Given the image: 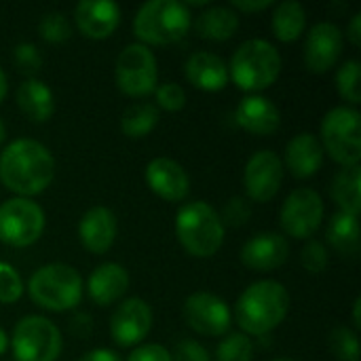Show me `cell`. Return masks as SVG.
Returning a JSON list of instances; mask_svg holds the SVG:
<instances>
[{
	"instance_id": "ee69618b",
	"label": "cell",
	"mask_w": 361,
	"mask_h": 361,
	"mask_svg": "<svg viewBox=\"0 0 361 361\" xmlns=\"http://www.w3.org/2000/svg\"><path fill=\"white\" fill-rule=\"evenodd\" d=\"M347 38L351 40L353 47H361V13H355L349 21L347 27Z\"/></svg>"
},
{
	"instance_id": "5b68a950",
	"label": "cell",
	"mask_w": 361,
	"mask_h": 361,
	"mask_svg": "<svg viewBox=\"0 0 361 361\" xmlns=\"http://www.w3.org/2000/svg\"><path fill=\"white\" fill-rule=\"evenodd\" d=\"M80 273L63 262H51L34 271L27 281V294L40 309L63 313L74 309L82 298Z\"/></svg>"
},
{
	"instance_id": "d590c367",
	"label": "cell",
	"mask_w": 361,
	"mask_h": 361,
	"mask_svg": "<svg viewBox=\"0 0 361 361\" xmlns=\"http://www.w3.org/2000/svg\"><path fill=\"white\" fill-rule=\"evenodd\" d=\"M23 296V281L19 273L0 260V302L2 305H13Z\"/></svg>"
},
{
	"instance_id": "c3c4849f",
	"label": "cell",
	"mask_w": 361,
	"mask_h": 361,
	"mask_svg": "<svg viewBox=\"0 0 361 361\" xmlns=\"http://www.w3.org/2000/svg\"><path fill=\"white\" fill-rule=\"evenodd\" d=\"M4 140H6V125H4V121L0 118V146L4 144Z\"/></svg>"
},
{
	"instance_id": "9a60e30c",
	"label": "cell",
	"mask_w": 361,
	"mask_h": 361,
	"mask_svg": "<svg viewBox=\"0 0 361 361\" xmlns=\"http://www.w3.org/2000/svg\"><path fill=\"white\" fill-rule=\"evenodd\" d=\"M343 30L332 21L315 23L305 40V63L311 72L324 74L334 68L343 55Z\"/></svg>"
},
{
	"instance_id": "6da1fadb",
	"label": "cell",
	"mask_w": 361,
	"mask_h": 361,
	"mask_svg": "<svg viewBox=\"0 0 361 361\" xmlns=\"http://www.w3.org/2000/svg\"><path fill=\"white\" fill-rule=\"evenodd\" d=\"M55 178L51 150L36 140H15L0 152V182L17 197L30 199L44 192Z\"/></svg>"
},
{
	"instance_id": "e575fe53",
	"label": "cell",
	"mask_w": 361,
	"mask_h": 361,
	"mask_svg": "<svg viewBox=\"0 0 361 361\" xmlns=\"http://www.w3.org/2000/svg\"><path fill=\"white\" fill-rule=\"evenodd\" d=\"M13 59L17 70L27 78H34V74L42 68V53L32 42H19L13 51Z\"/></svg>"
},
{
	"instance_id": "d4e9b609",
	"label": "cell",
	"mask_w": 361,
	"mask_h": 361,
	"mask_svg": "<svg viewBox=\"0 0 361 361\" xmlns=\"http://www.w3.org/2000/svg\"><path fill=\"white\" fill-rule=\"evenodd\" d=\"M195 30L205 40L224 42L239 30V13L231 6H207L195 19Z\"/></svg>"
},
{
	"instance_id": "3957f363",
	"label": "cell",
	"mask_w": 361,
	"mask_h": 361,
	"mask_svg": "<svg viewBox=\"0 0 361 361\" xmlns=\"http://www.w3.org/2000/svg\"><path fill=\"white\" fill-rule=\"evenodd\" d=\"M192 25L188 4L180 0H148L133 19V34L142 44H173L180 42Z\"/></svg>"
},
{
	"instance_id": "4316f807",
	"label": "cell",
	"mask_w": 361,
	"mask_h": 361,
	"mask_svg": "<svg viewBox=\"0 0 361 361\" xmlns=\"http://www.w3.org/2000/svg\"><path fill=\"white\" fill-rule=\"evenodd\" d=\"M332 199L341 212L360 216L361 209V169L360 165L343 167L332 180Z\"/></svg>"
},
{
	"instance_id": "b9f144b4",
	"label": "cell",
	"mask_w": 361,
	"mask_h": 361,
	"mask_svg": "<svg viewBox=\"0 0 361 361\" xmlns=\"http://www.w3.org/2000/svg\"><path fill=\"white\" fill-rule=\"evenodd\" d=\"M273 6V0H233L231 8L233 11H243V13H258Z\"/></svg>"
},
{
	"instance_id": "f546056e",
	"label": "cell",
	"mask_w": 361,
	"mask_h": 361,
	"mask_svg": "<svg viewBox=\"0 0 361 361\" xmlns=\"http://www.w3.org/2000/svg\"><path fill=\"white\" fill-rule=\"evenodd\" d=\"M361 63L357 59H349L345 61L338 72H336V89L341 93V97L353 106H357L361 102Z\"/></svg>"
},
{
	"instance_id": "d6a6232c",
	"label": "cell",
	"mask_w": 361,
	"mask_h": 361,
	"mask_svg": "<svg viewBox=\"0 0 361 361\" xmlns=\"http://www.w3.org/2000/svg\"><path fill=\"white\" fill-rule=\"evenodd\" d=\"M38 34L47 42L59 44V42H66L72 36V23H70V19L61 11H51V13L40 17Z\"/></svg>"
},
{
	"instance_id": "ac0fdd59",
	"label": "cell",
	"mask_w": 361,
	"mask_h": 361,
	"mask_svg": "<svg viewBox=\"0 0 361 361\" xmlns=\"http://www.w3.org/2000/svg\"><path fill=\"white\" fill-rule=\"evenodd\" d=\"M74 23L87 38H108L121 23V6L112 0H82L74 8Z\"/></svg>"
},
{
	"instance_id": "277c9868",
	"label": "cell",
	"mask_w": 361,
	"mask_h": 361,
	"mask_svg": "<svg viewBox=\"0 0 361 361\" xmlns=\"http://www.w3.org/2000/svg\"><path fill=\"white\" fill-rule=\"evenodd\" d=\"M281 74V55L277 47L264 38L245 40L228 63V78L250 93H258L275 85Z\"/></svg>"
},
{
	"instance_id": "83f0119b",
	"label": "cell",
	"mask_w": 361,
	"mask_h": 361,
	"mask_svg": "<svg viewBox=\"0 0 361 361\" xmlns=\"http://www.w3.org/2000/svg\"><path fill=\"white\" fill-rule=\"evenodd\" d=\"M326 237L341 256H355L360 252V216H351L345 212L334 214L328 224Z\"/></svg>"
},
{
	"instance_id": "d6986e66",
	"label": "cell",
	"mask_w": 361,
	"mask_h": 361,
	"mask_svg": "<svg viewBox=\"0 0 361 361\" xmlns=\"http://www.w3.org/2000/svg\"><path fill=\"white\" fill-rule=\"evenodd\" d=\"M116 233H118V224L114 212L102 205L87 209L78 222V239L82 247L97 256L106 254L114 245Z\"/></svg>"
},
{
	"instance_id": "44dd1931",
	"label": "cell",
	"mask_w": 361,
	"mask_h": 361,
	"mask_svg": "<svg viewBox=\"0 0 361 361\" xmlns=\"http://www.w3.org/2000/svg\"><path fill=\"white\" fill-rule=\"evenodd\" d=\"M129 290V273L118 262L99 264L87 279V294L97 307H110L118 302Z\"/></svg>"
},
{
	"instance_id": "7c38bea8",
	"label": "cell",
	"mask_w": 361,
	"mask_h": 361,
	"mask_svg": "<svg viewBox=\"0 0 361 361\" xmlns=\"http://www.w3.org/2000/svg\"><path fill=\"white\" fill-rule=\"evenodd\" d=\"M283 182V161L273 150H258L243 169V186L252 201L267 203L277 197Z\"/></svg>"
},
{
	"instance_id": "5bb4252c",
	"label": "cell",
	"mask_w": 361,
	"mask_h": 361,
	"mask_svg": "<svg viewBox=\"0 0 361 361\" xmlns=\"http://www.w3.org/2000/svg\"><path fill=\"white\" fill-rule=\"evenodd\" d=\"M150 328H152V309L142 298L123 300L110 317V336L123 349L140 345L148 336Z\"/></svg>"
},
{
	"instance_id": "9c48e42d",
	"label": "cell",
	"mask_w": 361,
	"mask_h": 361,
	"mask_svg": "<svg viewBox=\"0 0 361 361\" xmlns=\"http://www.w3.org/2000/svg\"><path fill=\"white\" fill-rule=\"evenodd\" d=\"M42 207L23 197H13L0 203V241L11 247H27L44 233Z\"/></svg>"
},
{
	"instance_id": "7dc6e473",
	"label": "cell",
	"mask_w": 361,
	"mask_h": 361,
	"mask_svg": "<svg viewBox=\"0 0 361 361\" xmlns=\"http://www.w3.org/2000/svg\"><path fill=\"white\" fill-rule=\"evenodd\" d=\"M6 347H8V336H6V332L0 328V355L6 351Z\"/></svg>"
},
{
	"instance_id": "603a6c76",
	"label": "cell",
	"mask_w": 361,
	"mask_h": 361,
	"mask_svg": "<svg viewBox=\"0 0 361 361\" xmlns=\"http://www.w3.org/2000/svg\"><path fill=\"white\" fill-rule=\"evenodd\" d=\"M184 74L190 85H195L201 91H222L226 87L228 78V66L222 57L209 51H197L192 53L184 63Z\"/></svg>"
},
{
	"instance_id": "cb8c5ba5",
	"label": "cell",
	"mask_w": 361,
	"mask_h": 361,
	"mask_svg": "<svg viewBox=\"0 0 361 361\" xmlns=\"http://www.w3.org/2000/svg\"><path fill=\"white\" fill-rule=\"evenodd\" d=\"M17 106L32 123H44L53 116L55 97L47 82L27 78L17 89Z\"/></svg>"
},
{
	"instance_id": "8d00e7d4",
	"label": "cell",
	"mask_w": 361,
	"mask_h": 361,
	"mask_svg": "<svg viewBox=\"0 0 361 361\" xmlns=\"http://www.w3.org/2000/svg\"><path fill=\"white\" fill-rule=\"evenodd\" d=\"M157 108H163L167 112H178L186 106V93L178 82H163L154 89Z\"/></svg>"
},
{
	"instance_id": "f6af8a7d",
	"label": "cell",
	"mask_w": 361,
	"mask_h": 361,
	"mask_svg": "<svg viewBox=\"0 0 361 361\" xmlns=\"http://www.w3.org/2000/svg\"><path fill=\"white\" fill-rule=\"evenodd\" d=\"M360 309H361V298H355V305H353V326H355V330H360L361 328Z\"/></svg>"
},
{
	"instance_id": "52a82bcc",
	"label": "cell",
	"mask_w": 361,
	"mask_h": 361,
	"mask_svg": "<svg viewBox=\"0 0 361 361\" xmlns=\"http://www.w3.org/2000/svg\"><path fill=\"white\" fill-rule=\"evenodd\" d=\"M322 148L343 167L360 165L361 114L355 108H332L322 121Z\"/></svg>"
},
{
	"instance_id": "ab89813d",
	"label": "cell",
	"mask_w": 361,
	"mask_h": 361,
	"mask_svg": "<svg viewBox=\"0 0 361 361\" xmlns=\"http://www.w3.org/2000/svg\"><path fill=\"white\" fill-rule=\"evenodd\" d=\"M127 361H171V351L165 349L163 345L157 343H148V345H140L135 347Z\"/></svg>"
},
{
	"instance_id": "7a4b0ae2",
	"label": "cell",
	"mask_w": 361,
	"mask_h": 361,
	"mask_svg": "<svg viewBox=\"0 0 361 361\" xmlns=\"http://www.w3.org/2000/svg\"><path fill=\"white\" fill-rule=\"evenodd\" d=\"M290 311V292L283 283L262 279L241 292L235 305V317L243 334L267 336L283 324Z\"/></svg>"
},
{
	"instance_id": "60d3db41",
	"label": "cell",
	"mask_w": 361,
	"mask_h": 361,
	"mask_svg": "<svg viewBox=\"0 0 361 361\" xmlns=\"http://www.w3.org/2000/svg\"><path fill=\"white\" fill-rule=\"evenodd\" d=\"M68 328H70V334H74L76 338H89L91 336V332H93V317L91 315H87V313H82V311H78V313H74L72 315V319L68 322Z\"/></svg>"
},
{
	"instance_id": "ffe728a7",
	"label": "cell",
	"mask_w": 361,
	"mask_h": 361,
	"mask_svg": "<svg viewBox=\"0 0 361 361\" xmlns=\"http://www.w3.org/2000/svg\"><path fill=\"white\" fill-rule=\"evenodd\" d=\"M235 121L241 129L254 135H271L281 125V112L279 108L264 95L254 93L243 97L237 104Z\"/></svg>"
},
{
	"instance_id": "bcb514c9",
	"label": "cell",
	"mask_w": 361,
	"mask_h": 361,
	"mask_svg": "<svg viewBox=\"0 0 361 361\" xmlns=\"http://www.w3.org/2000/svg\"><path fill=\"white\" fill-rule=\"evenodd\" d=\"M6 89H8V82H6V74H4V70L0 68V102L6 97Z\"/></svg>"
},
{
	"instance_id": "836d02e7",
	"label": "cell",
	"mask_w": 361,
	"mask_h": 361,
	"mask_svg": "<svg viewBox=\"0 0 361 361\" xmlns=\"http://www.w3.org/2000/svg\"><path fill=\"white\" fill-rule=\"evenodd\" d=\"M224 228L231 226V228H239V226H245L252 218V203L245 199V197H233L224 203L222 207V214H218Z\"/></svg>"
},
{
	"instance_id": "681fc988",
	"label": "cell",
	"mask_w": 361,
	"mask_h": 361,
	"mask_svg": "<svg viewBox=\"0 0 361 361\" xmlns=\"http://www.w3.org/2000/svg\"><path fill=\"white\" fill-rule=\"evenodd\" d=\"M273 361H296V360H292V357H279V360H273Z\"/></svg>"
},
{
	"instance_id": "30bf717a",
	"label": "cell",
	"mask_w": 361,
	"mask_h": 361,
	"mask_svg": "<svg viewBox=\"0 0 361 361\" xmlns=\"http://www.w3.org/2000/svg\"><path fill=\"white\" fill-rule=\"evenodd\" d=\"M114 76L118 89L129 97H146L154 93L159 80V68L150 47L142 42L127 44L116 57Z\"/></svg>"
},
{
	"instance_id": "7bdbcfd3",
	"label": "cell",
	"mask_w": 361,
	"mask_h": 361,
	"mask_svg": "<svg viewBox=\"0 0 361 361\" xmlns=\"http://www.w3.org/2000/svg\"><path fill=\"white\" fill-rule=\"evenodd\" d=\"M78 361H123L121 355L112 349H93L89 353H85Z\"/></svg>"
},
{
	"instance_id": "74e56055",
	"label": "cell",
	"mask_w": 361,
	"mask_h": 361,
	"mask_svg": "<svg viewBox=\"0 0 361 361\" xmlns=\"http://www.w3.org/2000/svg\"><path fill=\"white\" fill-rule=\"evenodd\" d=\"M300 262H302V267H305L309 273H313V275L324 273V271L328 269V262H330L326 245H324L322 241H315V239L307 241V245H305L302 252H300Z\"/></svg>"
},
{
	"instance_id": "4fadbf2b",
	"label": "cell",
	"mask_w": 361,
	"mask_h": 361,
	"mask_svg": "<svg viewBox=\"0 0 361 361\" xmlns=\"http://www.w3.org/2000/svg\"><path fill=\"white\" fill-rule=\"evenodd\" d=\"M184 319L203 336H224L233 322L228 305L209 292H195L184 300Z\"/></svg>"
},
{
	"instance_id": "484cf974",
	"label": "cell",
	"mask_w": 361,
	"mask_h": 361,
	"mask_svg": "<svg viewBox=\"0 0 361 361\" xmlns=\"http://www.w3.org/2000/svg\"><path fill=\"white\" fill-rule=\"evenodd\" d=\"M273 34L281 42H294L298 40L307 30V11L296 0H283L275 6L273 19H271Z\"/></svg>"
},
{
	"instance_id": "2e32d148",
	"label": "cell",
	"mask_w": 361,
	"mask_h": 361,
	"mask_svg": "<svg viewBox=\"0 0 361 361\" xmlns=\"http://www.w3.org/2000/svg\"><path fill=\"white\" fill-rule=\"evenodd\" d=\"M239 258L250 271L271 273L290 258V241L279 233H258L245 241Z\"/></svg>"
},
{
	"instance_id": "8fae6325",
	"label": "cell",
	"mask_w": 361,
	"mask_h": 361,
	"mask_svg": "<svg viewBox=\"0 0 361 361\" xmlns=\"http://www.w3.org/2000/svg\"><path fill=\"white\" fill-rule=\"evenodd\" d=\"M324 199L313 188H296L281 205L279 222L288 237L311 239L324 220Z\"/></svg>"
},
{
	"instance_id": "ba28073f",
	"label": "cell",
	"mask_w": 361,
	"mask_h": 361,
	"mask_svg": "<svg viewBox=\"0 0 361 361\" xmlns=\"http://www.w3.org/2000/svg\"><path fill=\"white\" fill-rule=\"evenodd\" d=\"M8 343L15 361H55L61 353V332L42 315L21 317Z\"/></svg>"
},
{
	"instance_id": "f35d334b",
	"label": "cell",
	"mask_w": 361,
	"mask_h": 361,
	"mask_svg": "<svg viewBox=\"0 0 361 361\" xmlns=\"http://www.w3.org/2000/svg\"><path fill=\"white\" fill-rule=\"evenodd\" d=\"M171 361H212L209 353L197 341H180L176 351L171 353Z\"/></svg>"
},
{
	"instance_id": "7402d4cb",
	"label": "cell",
	"mask_w": 361,
	"mask_h": 361,
	"mask_svg": "<svg viewBox=\"0 0 361 361\" xmlns=\"http://www.w3.org/2000/svg\"><path fill=\"white\" fill-rule=\"evenodd\" d=\"M324 148L317 135L313 133H298L294 135L288 146H286V167L288 171L298 178V180H307L311 176H315L322 165H324Z\"/></svg>"
},
{
	"instance_id": "1f68e13d",
	"label": "cell",
	"mask_w": 361,
	"mask_h": 361,
	"mask_svg": "<svg viewBox=\"0 0 361 361\" xmlns=\"http://www.w3.org/2000/svg\"><path fill=\"white\" fill-rule=\"evenodd\" d=\"M328 347H330V353L338 361H360L357 332H353L345 326L332 330V334L328 336Z\"/></svg>"
},
{
	"instance_id": "e0dca14e",
	"label": "cell",
	"mask_w": 361,
	"mask_h": 361,
	"mask_svg": "<svg viewBox=\"0 0 361 361\" xmlns=\"http://www.w3.org/2000/svg\"><path fill=\"white\" fill-rule=\"evenodd\" d=\"M146 182L157 197L171 203L184 201L190 192V178L186 169L167 157L152 159L146 165Z\"/></svg>"
},
{
	"instance_id": "8992f818",
	"label": "cell",
	"mask_w": 361,
	"mask_h": 361,
	"mask_svg": "<svg viewBox=\"0 0 361 361\" xmlns=\"http://www.w3.org/2000/svg\"><path fill=\"white\" fill-rule=\"evenodd\" d=\"M176 235L190 256L212 258L222 247L224 224L209 203L192 201L180 207L176 216Z\"/></svg>"
},
{
	"instance_id": "4dcf8cb0",
	"label": "cell",
	"mask_w": 361,
	"mask_h": 361,
	"mask_svg": "<svg viewBox=\"0 0 361 361\" xmlns=\"http://www.w3.org/2000/svg\"><path fill=\"white\" fill-rule=\"evenodd\" d=\"M254 360V343L243 332H231L220 341L216 349V361H252Z\"/></svg>"
},
{
	"instance_id": "f1b7e54d",
	"label": "cell",
	"mask_w": 361,
	"mask_h": 361,
	"mask_svg": "<svg viewBox=\"0 0 361 361\" xmlns=\"http://www.w3.org/2000/svg\"><path fill=\"white\" fill-rule=\"evenodd\" d=\"M159 118H161V114L154 104L135 102L129 108H125V112L121 116V131L131 140H140L154 131V127L159 125Z\"/></svg>"
}]
</instances>
